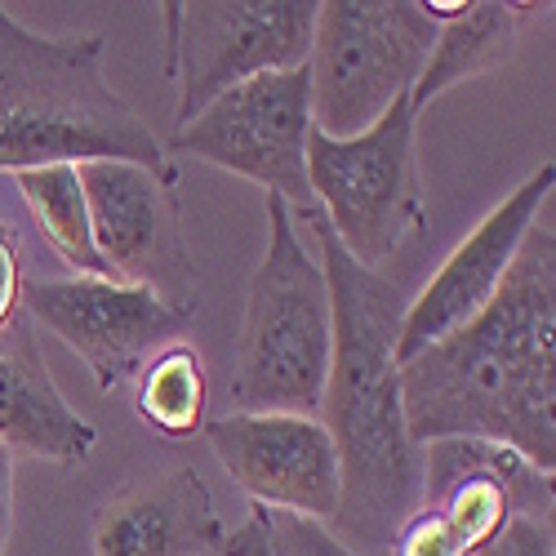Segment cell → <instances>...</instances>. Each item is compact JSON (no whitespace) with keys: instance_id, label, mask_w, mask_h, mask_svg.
I'll list each match as a JSON object with an SVG mask.
<instances>
[{"instance_id":"6da1fadb","label":"cell","mask_w":556,"mask_h":556,"mask_svg":"<svg viewBox=\"0 0 556 556\" xmlns=\"http://www.w3.org/2000/svg\"><path fill=\"white\" fill-rule=\"evenodd\" d=\"M556 231L552 210L507 267L494 299L450 339L401 365L414 445L441 437L494 441L556 472Z\"/></svg>"},{"instance_id":"7a4b0ae2","label":"cell","mask_w":556,"mask_h":556,"mask_svg":"<svg viewBox=\"0 0 556 556\" xmlns=\"http://www.w3.org/2000/svg\"><path fill=\"white\" fill-rule=\"evenodd\" d=\"M303 223L316 237L334 307L330 375L316 409L339 454V513L330 530L356 556H388L392 534L419 513L424 468V445L409 441L401 405L396 334L405 294L383 271L361 267L316 210Z\"/></svg>"},{"instance_id":"3957f363","label":"cell","mask_w":556,"mask_h":556,"mask_svg":"<svg viewBox=\"0 0 556 556\" xmlns=\"http://www.w3.org/2000/svg\"><path fill=\"white\" fill-rule=\"evenodd\" d=\"M103 36H40L0 5V178L125 161L169 188L178 165L103 76Z\"/></svg>"},{"instance_id":"277c9868","label":"cell","mask_w":556,"mask_h":556,"mask_svg":"<svg viewBox=\"0 0 556 556\" xmlns=\"http://www.w3.org/2000/svg\"><path fill=\"white\" fill-rule=\"evenodd\" d=\"M267 250L250 276L231 375V414L320 409L334 348V307L320 258L307 254L299 218L281 197H263Z\"/></svg>"},{"instance_id":"5b68a950","label":"cell","mask_w":556,"mask_h":556,"mask_svg":"<svg viewBox=\"0 0 556 556\" xmlns=\"http://www.w3.org/2000/svg\"><path fill=\"white\" fill-rule=\"evenodd\" d=\"M307 188L334 241L369 271L428 231L419 174V112L396 99L356 138H307Z\"/></svg>"},{"instance_id":"8992f818","label":"cell","mask_w":556,"mask_h":556,"mask_svg":"<svg viewBox=\"0 0 556 556\" xmlns=\"http://www.w3.org/2000/svg\"><path fill=\"white\" fill-rule=\"evenodd\" d=\"M441 23L424 0H326L316 5L307 85L312 129L356 138L424 76Z\"/></svg>"},{"instance_id":"52a82bcc","label":"cell","mask_w":556,"mask_h":556,"mask_svg":"<svg viewBox=\"0 0 556 556\" xmlns=\"http://www.w3.org/2000/svg\"><path fill=\"white\" fill-rule=\"evenodd\" d=\"M165 63L178 89V125L205 112L218 94L263 72L307 63L316 0H192L161 5Z\"/></svg>"},{"instance_id":"ba28073f","label":"cell","mask_w":556,"mask_h":556,"mask_svg":"<svg viewBox=\"0 0 556 556\" xmlns=\"http://www.w3.org/2000/svg\"><path fill=\"white\" fill-rule=\"evenodd\" d=\"M312 85L307 63L290 72H263L218 94L205 112L178 125L165 152L210 161L227 174L258 182L263 197H281L294 218L316 210L307 188Z\"/></svg>"},{"instance_id":"9c48e42d","label":"cell","mask_w":556,"mask_h":556,"mask_svg":"<svg viewBox=\"0 0 556 556\" xmlns=\"http://www.w3.org/2000/svg\"><path fill=\"white\" fill-rule=\"evenodd\" d=\"M23 312L31 326L63 339L94 375L99 392L134 383L161 348L178 343L192 326V307H174L161 294L103 276H54L23 286Z\"/></svg>"},{"instance_id":"30bf717a","label":"cell","mask_w":556,"mask_h":556,"mask_svg":"<svg viewBox=\"0 0 556 556\" xmlns=\"http://www.w3.org/2000/svg\"><path fill=\"white\" fill-rule=\"evenodd\" d=\"M76 174L94 227V250L112 281L143 286L174 307L197 312V267L169 182L125 161H89L76 165Z\"/></svg>"},{"instance_id":"8fae6325","label":"cell","mask_w":556,"mask_h":556,"mask_svg":"<svg viewBox=\"0 0 556 556\" xmlns=\"http://www.w3.org/2000/svg\"><path fill=\"white\" fill-rule=\"evenodd\" d=\"M552 192H556V165L547 161L450 250V258L437 267L432 281L414 294V303H405L401 334H396L401 365L409 356H419L424 348L450 339L454 330H463L494 299V290L503 286L507 267H513V258L526 241V231L552 205Z\"/></svg>"},{"instance_id":"7c38bea8","label":"cell","mask_w":556,"mask_h":556,"mask_svg":"<svg viewBox=\"0 0 556 556\" xmlns=\"http://www.w3.org/2000/svg\"><path fill=\"white\" fill-rule=\"evenodd\" d=\"M210 450L250 503L334 521L339 454L326 424L312 414H223L205 424Z\"/></svg>"},{"instance_id":"4fadbf2b","label":"cell","mask_w":556,"mask_h":556,"mask_svg":"<svg viewBox=\"0 0 556 556\" xmlns=\"http://www.w3.org/2000/svg\"><path fill=\"white\" fill-rule=\"evenodd\" d=\"M419 507L437 513L477 556L513 517L552 521V477L507 445L441 437L424 445Z\"/></svg>"},{"instance_id":"5bb4252c","label":"cell","mask_w":556,"mask_h":556,"mask_svg":"<svg viewBox=\"0 0 556 556\" xmlns=\"http://www.w3.org/2000/svg\"><path fill=\"white\" fill-rule=\"evenodd\" d=\"M223 517L197 468L138 477L103 498L94 556H218Z\"/></svg>"},{"instance_id":"9a60e30c","label":"cell","mask_w":556,"mask_h":556,"mask_svg":"<svg viewBox=\"0 0 556 556\" xmlns=\"http://www.w3.org/2000/svg\"><path fill=\"white\" fill-rule=\"evenodd\" d=\"M0 445L63 468L85 463L99 445V428L80 419L59 392L27 312L0 330Z\"/></svg>"},{"instance_id":"2e32d148","label":"cell","mask_w":556,"mask_h":556,"mask_svg":"<svg viewBox=\"0 0 556 556\" xmlns=\"http://www.w3.org/2000/svg\"><path fill=\"white\" fill-rule=\"evenodd\" d=\"M534 10L539 5H498V0H481V5H463L454 18H445L424 76L409 89L414 112H424L428 103H437L445 94V89H454L463 80L490 76L503 63H513L517 45H521V27Z\"/></svg>"},{"instance_id":"e0dca14e","label":"cell","mask_w":556,"mask_h":556,"mask_svg":"<svg viewBox=\"0 0 556 556\" xmlns=\"http://www.w3.org/2000/svg\"><path fill=\"white\" fill-rule=\"evenodd\" d=\"M10 182L18 192V205L40 227L45 245L72 267V276H103V281H112L108 263L94 250V227H89V205H85L76 165L23 169V174H10Z\"/></svg>"},{"instance_id":"ac0fdd59","label":"cell","mask_w":556,"mask_h":556,"mask_svg":"<svg viewBox=\"0 0 556 556\" xmlns=\"http://www.w3.org/2000/svg\"><path fill=\"white\" fill-rule=\"evenodd\" d=\"M134 409L161 441H192L210 414V375L201 352L178 339L161 348L134 379Z\"/></svg>"},{"instance_id":"d6986e66","label":"cell","mask_w":556,"mask_h":556,"mask_svg":"<svg viewBox=\"0 0 556 556\" xmlns=\"http://www.w3.org/2000/svg\"><path fill=\"white\" fill-rule=\"evenodd\" d=\"M218 556H356L326 521L276 513V507H250V517L223 534Z\"/></svg>"},{"instance_id":"ffe728a7","label":"cell","mask_w":556,"mask_h":556,"mask_svg":"<svg viewBox=\"0 0 556 556\" xmlns=\"http://www.w3.org/2000/svg\"><path fill=\"white\" fill-rule=\"evenodd\" d=\"M388 556H472V552L454 539V530H450L437 513L419 507V513H414V517L392 534Z\"/></svg>"},{"instance_id":"44dd1931","label":"cell","mask_w":556,"mask_h":556,"mask_svg":"<svg viewBox=\"0 0 556 556\" xmlns=\"http://www.w3.org/2000/svg\"><path fill=\"white\" fill-rule=\"evenodd\" d=\"M477 556H556V539H552V521H534V517H513Z\"/></svg>"},{"instance_id":"7402d4cb","label":"cell","mask_w":556,"mask_h":556,"mask_svg":"<svg viewBox=\"0 0 556 556\" xmlns=\"http://www.w3.org/2000/svg\"><path fill=\"white\" fill-rule=\"evenodd\" d=\"M23 312V258L18 227H0V330Z\"/></svg>"},{"instance_id":"603a6c76","label":"cell","mask_w":556,"mask_h":556,"mask_svg":"<svg viewBox=\"0 0 556 556\" xmlns=\"http://www.w3.org/2000/svg\"><path fill=\"white\" fill-rule=\"evenodd\" d=\"M10 517H14V454L0 445V556L10 547Z\"/></svg>"},{"instance_id":"cb8c5ba5","label":"cell","mask_w":556,"mask_h":556,"mask_svg":"<svg viewBox=\"0 0 556 556\" xmlns=\"http://www.w3.org/2000/svg\"><path fill=\"white\" fill-rule=\"evenodd\" d=\"M14 218H18V192L10 178H0V227H14Z\"/></svg>"}]
</instances>
